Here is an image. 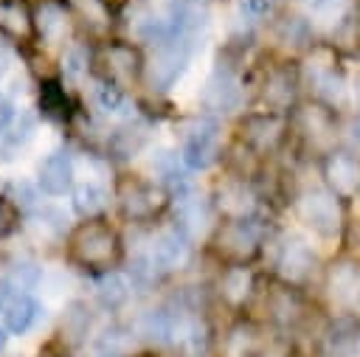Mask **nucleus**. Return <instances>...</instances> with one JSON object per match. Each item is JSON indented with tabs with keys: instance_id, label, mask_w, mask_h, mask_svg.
Instances as JSON below:
<instances>
[{
	"instance_id": "f257e3e1",
	"label": "nucleus",
	"mask_w": 360,
	"mask_h": 357,
	"mask_svg": "<svg viewBox=\"0 0 360 357\" xmlns=\"http://www.w3.org/2000/svg\"><path fill=\"white\" fill-rule=\"evenodd\" d=\"M290 211L298 222V228L304 233H309L315 242L323 245H335L343 247L349 242V231H352V208L335 197L326 186H321L318 180L298 186L290 194Z\"/></svg>"
},
{
	"instance_id": "f03ea898",
	"label": "nucleus",
	"mask_w": 360,
	"mask_h": 357,
	"mask_svg": "<svg viewBox=\"0 0 360 357\" xmlns=\"http://www.w3.org/2000/svg\"><path fill=\"white\" fill-rule=\"evenodd\" d=\"M352 67H354V62H349L332 42L321 39L312 51H307L298 59L304 96L312 101H321L332 110L349 112Z\"/></svg>"
},
{
	"instance_id": "7ed1b4c3",
	"label": "nucleus",
	"mask_w": 360,
	"mask_h": 357,
	"mask_svg": "<svg viewBox=\"0 0 360 357\" xmlns=\"http://www.w3.org/2000/svg\"><path fill=\"white\" fill-rule=\"evenodd\" d=\"M273 247V256H270V267H273V275L278 284L284 287H307L309 281L321 278L323 267H326V259L323 253L318 250V242L304 233V231H273L270 242Z\"/></svg>"
},
{
	"instance_id": "20e7f679",
	"label": "nucleus",
	"mask_w": 360,
	"mask_h": 357,
	"mask_svg": "<svg viewBox=\"0 0 360 357\" xmlns=\"http://www.w3.org/2000/svg\"><path fill=\"white\" fill-rule=\"evenodd\" d=\"M340 118H343L340 110H332L321 101L304 98L290 115L292 146H295L298 157L312 166L321 155L340 146Z\"/></svg>"
},
{
	"instance_id": "39448f33",
	"label": "nucleus",
	"mask_w": 360,
	"mask_h": 357,
	"mask_svg": "<svg viewBox=\"0 0 360 357\" xmlns=\"http://www.w3.org/2000/svg\"><path fill=\"white\" fill-rule=\"evenodd\" d=\"M273 231L276 228L267 219V214L219 219L208 236V245L225 264H250L264 253Z\"/></svg>"
},
{
	"instance_id": "423d86ee",
	"label": "nucleus",
	"mask_w": 360,
	"mask_h": 357,
	"mask_svg": "<svg viewBox=\"0 0 360 357\" xmlns=\"http://www.w3.org/2000/svg\"><path fill=\"white\" fill-rule=\"evenodd\" d=\"M236 143L248 149L262 163L278 157L287 146H292V126L290 115L270 112V110H248L236 118Z\"/></svg>"
},
{
	"instance_id": "0eeeda50",
	"label": "nucleus",
	"mask_w": 360,
	"mask_h": 357,
	"mask_svg": "<svg viewBox=\"0 0 360 357\" xmlns=\"http://www.w3.org/2000/svg\"><path fill=\"white\" fill-rule=\"evenodd\" d=\"M323 295L338 318L360 320V256L354 250L340 247L321 273Z\"/></svg>"
},
{
	"instance_id": "6e6552de",
	"label": "nucleus",
	"mask_w": 360,
	"mask_h": 357,
	"mask_svg": "<svg viewBox=\"0 0 360 357\" xmlns=\"http://www.w3.org/2000/svg\"><path fill=\"white\" fill-rule=\"evenodd\" d=\"M259 107L270 110V112H281V115H292V110L307 98L304 96V84H301V70H298V59H273L259 82L256 90Z\"/></svg>"
},
{
	"instance_id": "1a4fd4ad",
	"label": "nucleus",
	"mask_w": 360,
	"mask_h": 357,
	"mask_svg": "<svg viewBox=\"0 0 360 357\" xmlns=\"http://www.w3.org/2000/svg\"><path fill=\"white\" fill-rule=\"evenodd\" d=\"M200 107L205 115L214 118H228V115H242L245 110V82L239 70L233 67L231 59H217L214 70L208 73L202 90H200Z\"/></svg>"
},
{
	"instance_id": "9d476101",
	"label": "nucleus",
	"mask_w": 360,
	"mask_h": 357,
	"mask_svg": "<svg viewBox=\"0 0 360 357\" xmlns=\"http://www.w3.org/2000/svg\"><path fill=\"white\" fill-rule=\"evenodd\" d=\"M200 45L202 42H194V39L177 37V34H172L169 39H163L160 45H155L152 48V56H149V62L143 67L149 87L158 90V93L172 90L183 79V73L188 70V65H191L194 53L200 51Z\"/></svg>"
},
{
	"instance_id": "9b49d317",
	"label": "nucleus",
	"mask_w": 360,
	"mask_h": 357,
	"mask_svg": "<svg viewBox=\"0 0 360 357\" xmlns=\"http://www.w3.org/2000/svg\"><path fill=\"white\" fill-rule=\"evenodd\" d=\"M180 157L191 174L208 171L222 157V121L214 115H194L180 138Z\"/></svg>"
},
{
	"instance_id": "f8f14e48",
	"label": "nucleus",
	"mask_w": 360,
	"mask_h": 357,
	"mask_svg": "<svg viewBox=\"0 0 360 357\" xmlns=\"http://www.w3.org/2000/svg\"><path fill=\"white\" fill-rule=\"evenodd\" d=\"M312 169H315V180L354 211V205L360 202V155L335 146L326 155H321L312 163Z\"/></svg>"
},
{
	"instance_id": "ddd939ff",
	"label": "nucleus",
	"mask_w": 360,
	"mask_h": 357,
	"mask_svg": "<svg viewBox=\"0 0 360 357\" xmlns=\"http://www.w3.org/2000/svg\"><path fill=\"white\" fill-rule=\"evenodd\" d=\"M267 31H270V39H273L278 56H284V59H301L307 51H312L323 39L307 14L292 11L287 6L267 22Z\"/></svg>"
},
{
	"instance_id": "4468645a",
	"label": "nucleus",
	"mask_w": 360,
	"mask_h": 357,
	"mask_svg": "<svg viewBox=\"0 0 360 357\" xmlns=\"http://www.w3.org/2000/svg\"><path fill=\"white\" fill-rule=\"evenodd\" d=\"M211 202L219 219H239V216H256L264 214V197L253 177L228 174L219 180L211 191Z\"/></svg>"
},
{
	"instance_id": "2eb2a0df",
	"label": "nucleus",
	"mask_w": 360,
	"mask_h": 357,
	"mask_svg": "<svg viewBox=\"0 0 360 357\" xmlns=\"http://www.w3.org/2000/svg\"><path fill=\"white\" fill-rule=\"evenodd\" d=\"M172 208H174V225L183 228L191 242L208 239L214 225L219 222L211 194H200L194 186H186L183 191L172 194Z\"/></svg>"
},
{
	"instance_id": "dca6fc26",
	"label": "nucleus",
	"mask_w": 360,
	"mask_h": 357,
	"mask_svg": "<svg viewBox=\"0 0 360 357\" xmlns=\"http://www.w3.org/2000/svg\"><path fill=\"white\" fill-rule=\"evenodd\" d=\"M70 253L84 267H107L118 256V236L107 225L84 222L70 233Z\"/></svg>"
},
{
	"instance_id": "f3484780",
	"label": "nucleus",
	"mask_w": 360,
	"mask_h": 357,
	"mask_svg": "<svg viewBox=\"0 0 360 357\" xmlns=\"http://www.w3.org/2000/svg\"><path fill=\"white\" fill-rule=\"evenodd\" d=\"M121 208L129 219L135 222H143V219H152L155 214L163 211V205L172 202V194L166 186H155V183H143V180H129L121 186Z\"/></svg>"
},
{
	"instance_id": "a211bd4d",
	"label": "nucleus",
	"mask_w": 360,
	"mask_h": 357,
	"mask_svg": "<svg viewBox=\"0 0 360 357\" xmlns=\"http://www.w3.org/2000/svg\"><path fill=\"white\" fill-rule=\"evenodd\" d=\"M191 239L186 236V231L183 228H177L174 222L172 225H166V228H160L155 236H152V242H149V261H152V267L158 270V275L160 273H172V270H177L186 259H188V253H191Z\"/></svg>"
},
{
	"instance_id": "6ab92c4d",
	"label": "nucleus",
	"mask_w": 360,
	"mask_h": 357,
	"mask_svg": "<svg viewBox=\"0 0 360 357\" xmlns=\"http://www.w3.org/2000/svg\"><path fill=\"white\" fill-rule=\"evenodd\" d=\"M166 17L172 25V34L200 42L211 25V6L208 0H172Z\"/></svg>"
},
{
	"instance_id": "aec40b11",
	"label": "nucleus",
	"mask_w": 360,
	"mask_h": 357,
	"mask_svg": "<svg viewBox=\"0 0 360 357\" xmlns=\"http://www.w3.org/2000/svg\"><path fill=\"white\" fill-rule=\"evenodd\" d=\"M256 290V273L250 264H225L217 275V292L228 306H242Z\"/></svg>"
},
{
	"instance_id": "412c9836",
	"label": "nucleus",
	"mask_w": 360,
	"mask_h": 357,
	"mask_svg": "<svg viewBox=\"0 0 360 357\" xmlns=\"http://www.w3.org/2000/svg\"><path fill=\"white\" fill-rule=\"evenodd\" d=\"M73 183V157L68 152H51L39 163V188L51 197H59Z\"/></svg>"
},
{
	"instance_id": "4be33fe9",
	"label": "nucleus",
	"mask_w": 360,
	"mask_h": 357,
	"mask_svg": "<svg viewBox=\"0 0 360 357\" xmlns=\"http://www.w3.org/2000/svg\"><path fill=\"white\" fill-rule=\"evenodd\" d=\"M104 56H107L110 82H115V84H129V82H135L138 73H141V67H146L132 45H110Z\"/></svg>"
},
{
	"instance_id": "5701e85b",
	"label": "nucleus",
	"mask_w": 360,
	"mask_h": 357,
	"mask_svg": "<svg viewBox=\"0 0 360 357\" xmlns=\"http://www.w3.org/2000/svg\"><path fill=\"white\" fill-rule=\"evenodd\" d=\"M37 318H39V304L28 292L8 295L6 306H3V320H6V329L11 335H25Z\"/></svg>"
},
{
	"instance_id": "b1692460",
	"label": "nucleus",
	"mask_w": 360,
	"mask_h": 357,
	"mask_svg": "<svg viewBox=\"0 0 360 357\" xmlns=\"http://www.w3.org/2000/svg\"><path fill=\"white\" fill-rule=\"evenodd\" d=\"M31 138H34V118L28 112H20L11 121V126L0 132V160H11Z\"/></svg>"
},
{
	"instance_id": "393cba45",
	"label": "nucleus",
	"mask_w": 360,
	"mask_h": 357,
	"mask_svg": "<svg viewBox=\"0 0 360 357\" xmlns=\"http://www.w3.org/2000/svg\"><path fill=\"white\" fill-rule=\"evenodd\" d=\"M281 8H284V0H236V14L248 28L267 25Z\"/></svg>"
},
{
	"instance_id": "a878e982",
	"label": "nucleus",
	"mask_w": 360,
	"mask_h": 357,
	"mask_svg": "<svg viewBox=\"0 0 360 357\" xmlns=\"http://www.w3.org/2000/svg\"><path fill=\"white\" fill-rule=\"evenodd\" d=\"M129 290H132V284H129L121 273H104V275L96 281V295H98V301H101L104 306H110V309L121 306V304L129 298Z\"/></svg>"
},
{
	"instance_id": "bb28decb",
	"label": "nucleus",
	"mask_w": 360,
	"mask_h": 357,
	"mask_svg": "<svg viewBox=\"0 0 360 357\" xmlns=\"http://www.w3.org/2000/svg\"><path fill=\"white\" fill-rule=\"evenodd\" d=\"M37 281H39V267H37L34 261H14V264L6 270L0 287H3L6 292L17 295V292H25V290L37 287Z\"/></svg>"
},
{
	"instance_id": "cd10ccee",
	"label": "nucleus",
	"mask_w": 360,
	"mask_h": 357,
	"mask_svg": "<svg viewBox=\"0 0 360 357\" xmlns=\"http://www.w3.org/2000/svg\"><path fill=\"white\" fill-rule=\"evenodd\" d=\"M104 205H107V194L96 183H84L73 191V211L84 219H93L96 214H101Z\"/></svg>"
},
{
	"instance_id": "c85d7f7f",
	"label": "nucleus",
	"mask_w": 360,
	"mask_h": 357,
	"mask_svg": "<svg viewBox=\"0 0 360 357\" xmlns=\"http://www.w3.org/2000/svg\"><path fill=\"white\" fill-rule=\"evenodd\" d=\"M146 138H149V132L143 124H127L112 135V149L118 152V157H129L143 149Z\"/></svg>"
},
{
	"instance_id": "c756f323",
	"label": "nucleus",
	"mask_w": 360,
	"mask_h": 357,
	"mask_svg": "<svg viewBox=\"0 0 360 357\" xmlns=\"http://www.w3.org/2000/svg\"><path fill=\"white\" fill-rule=\"evenodd\" d=\"M87 326H90V315H87V306L73 301L65 315H62V335L70 340V343H79L84 335H87Z\"/></svg>"
},
{
	"instance_id": "7c9ffc66",
	"label": "nucleus",
	"mask_w": 360,
	"mask_h": 357,
	"mask_svg": "<svg viewBox=\"0 0 360 357\" xmlns=\"http://www.w3.org/2000/svg\"><path fill=\"white\" fill-rule=\"evenodd\" d=\"M37 28H39V34H42L45 39L59 37L62 28H65V11H62V6L45 0V3L37 8Z\"/></svg>"
},
{
	"instance_id": "2f4dec72",
	"label": "nucleus",
	"mask_w": 360,
	"mask_h": 357,
	"mask_svg": "<svg viewBox=\"0 0 360 357\" xmlns=\"http://www.w3.org/2000/svg\"><path fill=\"white\" fill-rule=\"evenodd\" d=\"M96 349H98L101 357H124V354L132 351V335L124 332V329H118V326H115V329H107V332L98 337Z\"/></svg>"
},
{
	"instance_id": "473e14b6",
	"label": "nucleus",
	"mask_w": 360,
	"mask_h": 357,
	"mask_svg": "<svg viewBox=\"0 0 360 357\" xmlns=\"http://www.w3.org/2000/svg\"><path fill=\"white\" fill-rule=\"evenodd\" d=\"M225 351L228 357H253L256 354V335L250 326H236L225 337Z\"/></svg>"
},
{
	"instance_id": "72a5a7b5",
	"label": "nucleus",
	"mask_w": 360,
	"mask_h": 357,
	"mask_svg": "<svg viewBox=\"0 0 360 357\" xmlns=\"http://www.w3.org/2000/svg\"><path fill=\"white\" fill-rule=\"evenodd\" d=\"M93 96H96V104H98L104 112H121V110L127 107L124 90H121L115 82H96Z\"/></svg>"
},
{
	"instance_id": "f704fd0d",
	"label": "nucleus",
	"mask_w": 360,
	"mask_h": 357,
	"mask_svg": "<svg viewBox=\"0 0 360 357\" xmlns=\"http://www.w3.org/2000/svg\"><path fill=\"white\" fill-rule=\"evenodd\" d=\"M39 104H42V112L48 118H65L68 115V98L62 93V87L56 82H48L39 93Z\"/></svg>"
},
{
	"instance_id": "c9c22d12",
	"label": "nucleus",
	"mask_w": 360,
	"mask_h": 357,
	"mask_svg": "<svg viewBox=\"0 0 360 357\" xmlns=\"http://www.w3.org/2000/svg\"><path fill=\"white\" fill-rule=\"evenodd\" d=\"M340 146L360 155V112L349 110L340 118Z\"/></svg>"
},
{
	"instance_id": "e433bc0d",
	"label": "nucleus",
	"mask_w": 360,
	"mask_h": 357,
	"mask_svg": "<svg viewBox=\"0 0 360 357\" xmlns=\"http://www.w3.org/2000/svg\"><path fill=\"white\" fill-rule=\"evenodd\" d=\"M73 8L82 17H87L84 22H93L96 28H104L110 22V14H107V8H104L101 0H73Z\"/></svg>"
},
{
	"instance_id": "4c0bfd02",
	"label": "nucleus",
	"mask_w": 360,
	"mask_h": 357,
	"mask_svg": "<svg viewBox=\"0 0 360 357\" xmlns=\"http://www.w3.org/2000/svg\"><path fill=\"white\" fill-rule=\"evenodd\" d=\"M3 20H6V25L14 31V34H25V28H28V17H25V11H22V6L20 3H8L6 8H3Z\"/></svg>"
},
{
	"instance_id": "58836bf2",
	"label": "nucleus",
	"mask_w": 360,
	"mask_h": 357,
	"mask_svg": "<svg viewBox=\"0 0 360 357\" xmlns=\"http://www.w3.org/2000/svg\"><path fill=\"white\" fill-rule=\"evenodd\" d=\"M349 110L360 112V62L352 67V90H349Z\"/></svg>"
},
{
	"instance_id": "ea45409f",
	"label": "nucleus",
	"mask_w": 360,
	"mask_h": 357,
	"mask_svg": "<svg viewBox=\"0 0 360 357\" xmlns=\"http://www.w3.org/2000/svg\"><path fill=\"white\" fill-rule=\"evenodd\" d=\"M11 228H14V208H11L6 200H0V239H3Z\"/></svg>"
},
{
	"instance_id": "a19ab883",
	"label": "nucleus",
	"mask_w": 360,
	"mask_h": 357,
	"mask_svg": "<svg viewBox=\"0 0 360 357\" xmlns=\"http://www.w3.org/2000/svg\"><path fill=\"white\" fill-rule=\"evenodd\" d=\"M17 118V110H14V104L8 101V98H0V132L6 129V126H11V121Z\"/></svg>"
},
{
	"instance_id": "79ce46f5",
	"label": "nucleus",
	"mask_w": 360,
	"mask_h": 357,
	"mask_svg": "<svg viewBox=\"0 0 360 357\" xmlns=\"http://www.w3.org/2000/svg\"><path fill=\"white\" fill-rule=\"evenodd\" d=\"M6 70H8V51H6V45H0V79Z\"/></svg>"
},
{
	"instance_id": "37998d69",
	"label": "nucleus",
	"mask_w": 360,
	"mask_h": 357,
	"mask_svg": "<svg viewBox=\"0 0 360 357\" xmlns=\"http://www.w3.org/2000/svg\"><path fill=\"white\" fill-rule=\"evenodd\" d=\"M253 357H287V354H281V351H276V349H267V351H256Z\"/></svg>"
},
{
	"instance_id": "c03bdc74",
	"label": "nucleus",
	"mask_w": 360,
	"mask_h": 357,
	"mask_svg": "<svg viewBox=\"0 0 360 357\" xmlns=\"http://www.w3.org/2000/svg\"><path fill=\"white\" fill-rule=\"evenodd\" d=\"M6 301H8V298H6V290H3V287H0V309H3V306H6Z\"/></svg>"
},
{
	"instance_id": "a18cd8bd",
	"label": "nucleus",
	"mask_w": 360,
	"mask_h": 357,
	"mask_svg": "<svg viewBox=\"0 0 360 357\" xmlns=\"http://www.w3.org/2000/svg\"><path fill=\"white\" fill-rule=\"evenodd\" d=\"M3 346H6V332L0 329V349H3Z\"/></svg>"
}]
</instances>
